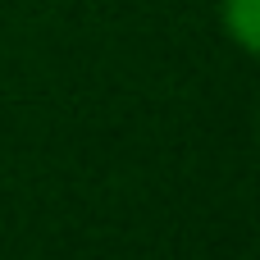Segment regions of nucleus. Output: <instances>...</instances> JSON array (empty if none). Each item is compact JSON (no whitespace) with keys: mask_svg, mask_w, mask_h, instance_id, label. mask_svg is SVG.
Listing matches in <instances>:
<instances>
[{"mask_svg":"<svg viewBox=\"0 0 260 260\" xmlns=\"http://www.w3.org/2000/svg\"><path fill=\"white\" fill-rule=\"evenodd\" d=\"M224 27L247 55H256L260 50V0H224Z\"/></svg>","mask_w":260,"mask_h":260,"instance_id":"obj_1","label":"nucleus"}]
</instances>
